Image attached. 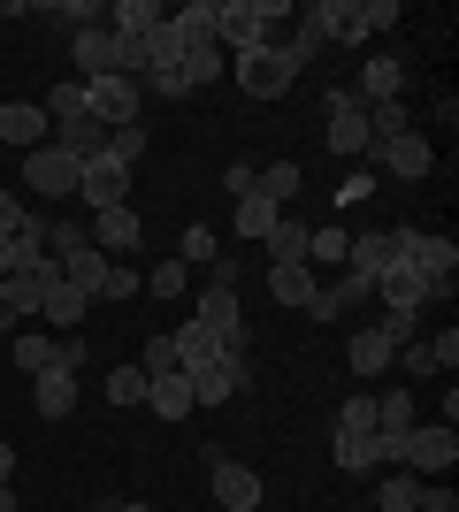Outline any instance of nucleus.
<instances>
[{
  "mask_svg": "<svg viewBox=\"0 0 459 512\" xmlns=\"http://www.w3.org/2000/svg\"><path fill=\"white\" fill-rule=\"evenodd\" d=\"M299 8L291 0H215V46L238 62V54H261L276 46V23H291Z\"/></svg>",
  "mask_w": 459,
  "mask_h": 512,
  "instance_id": "f257e3e1",
  "label": "nucleus"
},
{
  "mask_svg": "<svg viewBox=\"0 0 459 512\" xmlns=\"http://www.w3.org/2000/svg\"><path fill=\"white\" fill-rule=\"evenodd\" d=\"M314 62V54H306L299 39H276V46H261V54H238V62H230V77H238V92L245 100H284L291 85H299V69Z\"/></svg>",
  "mask_w": 459,
  "mask_h": 512,
  "instance_id": "f03ea898",
  "label": "nucleus"
},
{
  "mask_svg": "<svg viewBox=\"0 0 459 512\" xmlns=\"http://www.w3.org/2000/svg\"><path fill=\"white\" fill-rule=\"evenodd\" d=\"M414 329H421V321H406V314H375L368 329H352V337H345V367L360 375V383H375V375L398 360V344H414Z\"/></svg>",
  "mask_w": 459,
  "mask_h": 512,
  "instance_id": "7ed1b4c3",
  "label": "nucleus"
},
{
  "mask_svg": "<svg viewBox=\"0 0 459 512\" xmlns=\"http://www.w3.org/2000/svg\"><path fill=\"white\" fill-rule=\"evenodd\" d=\"M391 467L421 474V482H444V474L459 467V428H444V421H414L406 436H398V459H391Z\"/></svg>",
  "mask_w": 459,
  "mask_h": 512,
  "instance_id": "20e7f679",
  "label": "nucleus"
},
{
  "mask_svg": "<svg viewBox=\"0 0 459 512\" xmlns=\"http://www.w3.org/2000/svg\"><path fill=\"white\" fill-rule=\"evenodd\" d=\"M375 176H391V184H421V176L437 169V146H429V130H398V138H383V146H368Z\"/></svg>",
  "mask_w": 459,
  "mask_h": 512,
  "instance_id": "39448f33",
  "label": "nucleus"
},
{
  "mask_svg": "<svg viewBox=\"0 0 459 512\" xmlns=\"http://www.w3.org/2000/svg\"><path fill=\"white\" fill-rule=\"evenodd\" d=\"M192 329H207V337L222 344V352H253V329H245V306L238 291H222V283H207L192 306Z\"/></svg>",
  "mask_w": 459,
  "mask_h": 512,
  "instance_id": "423d86ee",
  "label": "nucleus"
},
{
  "mask_svg": "<svg viewBox=\"0 0 459 512\" xmlns=\"http://www.w3.org/2000/svg\"><path fill=\"white\" fill-rule=\"evenodd\" d=\"M322 107H329V153H337V161H360V153H368V107H360V92L329 85Z\"/></svg>",
  "mask_w": 459,
  "mask_h": 512,
  "instance_id": "0eeeda50",
  "label": "nucleus"
},
{
  "mask_svg": "<svg viewBox=\"0 0 459 512\" xmlns=\"http://www.w3.org/2000/svg\"><path fill=\"white\" fill-rule=\"evenodd\" d=\"M192 383V406H230L238 390H253V352H215V360L199 367V375H184Z\"/></svg>",
  "mask_w": 459,
  "mask_h": 512,
  "instance_id": "6e6552de",
  "label": "nucleus"
},
{
  "mask_svg": "<svg viewBox=\"0 0 459 512\" xmlns=\"http://www.w3.org/2000/svg\"><path fill=\"white\" fill-rule=\"evenodd\" d=\"M329 459H337V474H383L398 459V436H383V428H337Z\"/></svg>",
  "mask_w": 459,
  "mask_h": 512,
  "instance_id": "1a4fd4ad",
  "label": "nucleus"
},
{
  "mask_svg": "<svg viewBox=\"0 0 459 512\" xmlns=\"http://www.w3.org/2000/svg\"><path fill=\"white\" fill-rule=\"evenodd\" d=\"M406 268L429 283V306L459 291V245H452V237H437V230H421V237H414V260H406Z\"/></svg>",
  "mask_w": 459,
  "mask_h": 512,
  "instance_id": "9d476101",
  "label": "nucleus"
},
{
  "mask_svg": "<svg viewBox=\"0 0 459 512\" xmlns=\"http://www.w3.org/2000/svg\"><path fill=\"white\" fill-rule=\"evenodd\" d=\"M138 107H146V85H131V77H92V85H85V115L100 130L138 123Z\"/></svg>",
  "mask_w": 459,
  "mask_h": 512,
  "instance_id": "9b49d317",
  "label": "nucleus"
},
{
  "mask_svg": "<svg viewBox=\"0 0 459 512\" xmlns=\"http://www.w3.org/2000/svg\"><path fill=\"white\" fill-rule=\"evenodd\" d=\"M77 169L85 161H69L62 146H39V153H23V192L31 199H77Z\"/></svg>",
  "mask_w": 459,
  "mask_h": 512,
  "instance_id": "f8f14e48",
  "label": "nucleus"
},
{
  "mask_svg": "<svg viewBox=\"0 0 459 512\" xmlns=\"http://www.w3.org/2000/svg\"><path fill=\"white\" fill-rule=\"evenodd\" d=\"M77 207H92V214H108V207H131V169L123 161H85L77 169Z\"/></svg>",
  "mask_w": 459,
  "mask_h": 512,
  "instance_id": "ddd939ff",
  "label": "nucleus"
},
{
  "mask_svg": "<svg viewBox=\"0 0 459 512\" xmlns=\"http://www.w3.org/2000/svg\"><path fill=\"white\" fill-rule=\"evenodd\" d=\"M69 62H77V77H115V62H123V39H115L108 23H85V31H69Z\"/></svg>",
  "mask_w": 459,
  "mask_h": 512,
  "instance_id": "4468645a",
  "label": "nucleus"
},
{
  "mask_svg": "<svg viewBox=\"0 0 459 512\" xmlns=\"http://www.w3.org/2000/svg\"><path fill=\"white\" fill-rule=\"evenodd\" d=\"M0 146H16V153L54 146V123H46V107H39V100H0Z\"/></svg>",
  "mask_w": 459,
  "mask_h": 512,
  "instance_id": "2eb2a0df",
  "label": "nucleus"
},
{
  "mask_svg": "<svg viewBox=\"0 0 459 512\" xmlns=\"http://www.w3.org/2000/svg\"><path fill=\"white\" fill-rule=\"evenodd\" d=\"M207 482H215V505L222 512H261V467H245V459H215Z\"/></svg>",
  "mask_w": 459,
  "mask_h": 512,
  "instance_id": "dca6fc26",
  "label": "nucleus"
},
{
  "mask_svg": "<svg viewBox=\"0 0 459 512\" xmlns=\"http://www.w3.org/2000/svg\"><path fill=\"white\" fill-rule=\"evenodd\" d=\"M85 314H92V299L85 291H77V283H46L39 291V321H46V337H77V329H85Z\"/></svg>",
  "mask_w": 459,
  "mask_h": 512,
  "instance_id": "f3484780",
  "label": "nucleus"
},
{
  "mask_svg": "<svg viewBox=\"0 0 459 512\" xmlns=\"http://www.w3.org/2000/svg\"><path fill=\"white\" fill-rule=\"evenodd\" d=\"M352 92H360V107H383L406 92V54H368L360 62V77H352Z\"/></svg>",
  "mask_w": 459,
  "mask_h": 512,
  "instance_id": "a211bd4d",
  "label": "nucleus"
},
{
  "mask_svg": "<svg viewBox=\"0 0 459 512\" xmlns=\"http://www.w3.org/2000/svg\"><path fill=\"white\" fill-rule=\"evenodd\" d=\"M360 299H375V276H360V268H345V276H337V283H322V291H314V306H306V314H314V321H322V329H329V321H345V314H352V306H360Z\"/></svg>",
  "mask_w": 459,
  "mask_h": 512,
  "instance_id": "6ab92c4d",
  "label": "nucleus"
},
{
  "mask_svg": "<svg viewBox=\"0 0 459 512\" xmlns=\"http://www.w3.org/2000/svg\"><path fill=\"white\" fill-rule=\"evenodd\" d=\"M31 406H39V421H69V413H77V367L31 375Z\"/></svg>",
  "mask_w": 459,
  "mask_h": 512,
  "instance_id": "aec40b11",
  "label": "nucleus"
},
{
  "mask_svg": "<svg viewBox=\"0 0 459 512\" xmlns=\"http://www.w3.org/2000/svg\"><path fill=\"white\" fill-rule=\"evenodd\" d=\"M375 291H383V314H406V321L429 314V283H421L414 268H383V276H375Z\"/></svg>",
  "mask_w": 459,
  "mask_h": 512,
  "instance_id": "412c9836",
  "label": "nucleus"
},
{
  "mask_svg": "<svg viewBox=\"0 0 459 512\" xmlns=\"http://www.w3.org/2000/svg\"><path fill=\"white\" fill-rule=\"evenodd\" d=\"M108 268H115V260L100 253L92 237H85V245H69V253H62V283H77V291H85L92 306H100V291H108Z\"/></svg>",
  "mask_w": 459,
  "mask_h": 512,
  "instance_id": "4be33fe9",
  "label": "nucleus"
},
{
  "mask_svg": "<svg viewBox=\"0 0 459 512\" xmlns=\"http://www.w3.org/2000/svg\"><path fill=\"white\" fill-rule=\"evenodd\" d=\"M92 245H100V253H138V237H146V222H138V207H108V214H92Z\"/></svg>",
  "mask_w": 459,
  "mask_h": 512,
  "instance_id": "5701e85b",
  "label": "nucleus"
},
{
  "mask_svg": "<svg viewBox=\"0 0 459 512\" xmlns=\"http://www.w3.org/2000/svg\"><path fill=\"white\" fill-rule=\"evenodd\" d=\"M146 413H153V421H192V383H184V375H176V367H169V375H153V383H146Z\"/></svg>",
  "mask_w": 459,
  "mask_h": 512,
  "instance_id": "b1692460",
  "label": "nucleus"
},
{
  "mask_svg": "<svg viewBox=\"0 0 459 512\" xmlns=\"http://www.w3.org/2000/svg\"><path fill=\"white\" fill-rule=\"evenodd\" d=\"M276 222H284V207H276V199H261V192H245L238 207H230V230H238L245 245H268V230H276Z\"/></svg>",
  "mask_w": 459,
  "mask_h": 512,
  "instance_id": "393cba45",
  "label": "nucleus"
},
{
  "mask_svg": "<svg viewBox=\"0 0 459 512\" xmlns=\"http://www.w3.org/2000/svg\"><path fill=\"white\" fill-rule=\"evenodd\" d=\"M306 214H284L276 230H268V268H306Z\"/></svg>",
  "mask_w": 459,
  "mask_h": 512,
  "instance_id": "a878e982",
  "label": "nucleus"
},
{
  "mask_svg": "<svg viewBox=\"0 0 459 512\" xmlns=\"http://www.w3.org/2000/svg\"><path fill=\"white\" fill-rule=\"evenodd\" d=\"M8 352H16L23 375H46V367H62V337H46V329H16V337H8Z\"/></svg>",
  "mask_w": 459,
  "mask_h": 512,
  "instance_id": "bb28decb",
  "label": "nucleus"
},
{
  "mask_svg": "<svg viewBox=\"0 0 459 512\" xmlns=\"http://www.w3.org/2000/svg\"><path fill=\"white\" fill-rule=\"evenodd\" d=\"M161 16H169L161 0H108V31H115V39H146Z\"/></svg>",
  "mask_w": 459,
  "mask_h": 512,
  "instance_id": "cd10ccee",
  "label": "nucleus"
},
{
  "mask_svg": "<svg viewBox=\"0 0 459 512\" xmlns=\"http://www.w3.org/2000/svg\"><path fill=\"white\" fill-rule=\"evenodd\" d=\"M314 291H322V283H314V268H268V299L291 306V314H306V306H314Z\"/></svg>",
  "mask_w": 459,
  "mask_h": 512,
  "instance_id": "c85d7f7f",
  "label": "nucleus"
},
{
  "mask_svg": "<svg viewBox=\"0 0 459 512\" xmlns=\"http://www.w3.org/2000/svg\"><path fill=\"white\" fill-rule=\"evenodd\" d=\"M345 245H352L345 222H314L306 230V268H345Z\"/></svg>",
  "mask_w": 459,
  "mask_h": 512,
  "instance_id": "c756f323",
  "label": "nucleus"
},
{
  "mask_svg": "<svg viewBox=\"0 0 459 512\" xmlns=\"http://www.w3.org/2000/svg\"><path fill=\"white\" fill-rule=\"evenodd\" d=\"M253 192L284 207V199H299V192H306V169H299V161H268V169H253Z\"/></svg>",
  "mask_w": 459,
  "mask_h": 512,
  "instance_id": "7c9ffc66",
  "label": "nucleus"
},
{
  "mask_svg": "<svg viewBox=\"0 0 459 512\" xmlns=\"http://www.w3.org/2000/svg\"><path fill=\"white\" fill-rule=\"evenodd\" d=\"M23 321H39V283H0V337H16Z\"/></svg>",
  "mask_w": 459,
  "mask_h": 512,
  "instance_id": "2f4dec72",
  "label": "nucleus"
},
{
  "mask_svg": "<svg viewBox=\"0 0 459 512\" xmlns=\"http://www.w3.org/2000/svg\"><path fill=\"white\" fill-rule=\"evenodd\" d=\"M414 421H421L414 390H375V428H383V436H406Z\"/></svg>",
  "mask_w": 459,
  "mask_h": 512,
  "instance_id": "473e14b6",
  "label": "nucleus"
},
{
  "mask_svg": "<svg viewBox=\"0 0 459 512\" xmlns=\"http://www.w3.org/2000/svg\"><path fill=\"white\" fill-rule=\"evenodd\" d=\"M222 62H230V54H222L215 39H199V46H184V62H176V69H184V85H192V92H207L222 77Z\"/></svg>",
  "mask_w": 459,
  "mask_h": 512,
  "instance_id": "72a5a7b5",
  "label": "nucleus"
},
{
  "mask_svg": "<svg viewBox=\"0 0 459 512\" xmlns=\"http://www.w3.org/2000/svg\"><path fill=\"white\" fill-rule=\"evenodd\" d=\"M146 367L138 360H123V367H108V383H100V398H108V406H146Z\"/></svg>",
  "mask_w": 459,
  "mask_h": 512,
  "instance_id": "f704fd0d",
  "label": "nucleus"
},
{
  "mask_svg": "<svg viewBox=\"0 0 459 512\" xmlns=\"http://www.w3.org/2000/svg\"><path fill=\"white\" fill-rule=\"evenodd\" d=\"M368 512H421V474H383V490H375V505Z\"/></svg>",
  "mask_w": 459,
  "mask_h": 512,
  "instance_id": "c9c22d12",
  "label": "nucleus"
},
{
  "mask_svg": "<svg viewBox=\"0 0 459 512\" xmlns=\"http://www.w3.org/2000/svg\"><path fill=\"white\" fill-rule=\"evenodd\" d=\"M345 268H360V276H383V268H391V245H383V230H352Z\"/></svg>",
  "mask_w": 459,
  "mask_h": 512,
  "instance_id": "e433bc0d",
  "label": "nucleus"
},
{
  "mask_svg": "<svg viewBox=\"0 0 459 512\" xmlns=\"http://www.w3.org/2000/svg\"><path fill=\"white\" fill-rule=\"evenodd\" d=\"M169 23L184 31V46L215 39V0H184V8H169Z\"/></svg>",
  "mask_w": 459,
  "mask_h": 512,
  "instance_id": "4c0bfd02",
  "label": "nucleus"
},
{
  "mask_svg": "<svg viewBox=\"0 0 459 512\" xmlns=\"http://www.w3.org/2000/svg\"><path fill=\"white\" fill-rule=\"evenodd\" d=\"M398 130H414V107H406V100L368 107V146H383V138H398Z\"/></svg>",
  "mask_w": 459,
  "mask_h": 512,
  "instance_id": "58836bf2",
  "label": "nucleus"
},
{
  "mask_svg": "<svg viewBox=\"0 0 459 512\" xmlns=\"http://www.w3.org/2000/svg\"><path fill=\"white\" fill-rule=\"evenodd\" d=\"M176 260H184V268H215V260H222V237L207 230V222H192L184 245H176Z\"/></svg>",
  "mask_w": 459,
  "mask_h": 512,
  "instance_id": "ea45409f",
  "label": "nucleus"
},
{
  "mask_svg": "<svg viewBox=\"0 0 459 512\" xmlns=\"http://www.w3.org/2000/svg\"><path fill=\"white\" fill-rule=\"evenodd\" d=\"M108 161H123V169L138 176V161H146V123H123V130H108Z\"/></svg>",
  "mask_w": 459,
  "mask_h": 512,
  "instance_id": "a19ab883",
  "label": "nucleus"
},
{
  "mask_svg": "<svg viewBox=\"0 0 459 512\" xmlns=\"http://www.w3.org/2000/svg\"><path fill=\"white\" fill-rule=\"evenodd\" d=\"M146 291L153 299H184V291H192V268H184V260H161V268H146Z\"/></svg>",
  "mask_w": 459,
  "mask_h": 512,
  "instance_id": "79ce46f5",
  "label": "nucleus"
},
{
  "mask_svg": "<svg viewBox=\"0 0 459 512\" xmlns=\"http://www.w3.org/2000/svg\"><path fill=\"white\" fill-rule=\"evenodd\" d=\"M352 16H360V31H368V39H383L406 8H398V0H352Z\"/></svg>",
  "mask_w": 459,
  "mask_h": 512,
  "instance_id": "37998d69",
  "label": "nucleus"
},
{
  "mask_svg": "<svg viewBox=\"0 0 459 512\" xmlns=\"http://www.w3.org/2000/svg\"><path fill=\"white\" fill-rule=\"evenodd\" d=\"M138 367H146V375H169V367H176V337H169V329L138 344Z\"/></svg>",
  "mask_w": 459,
  "mask_h": 512,
  "instance_id": "c03bdc74",
  "label": "nucleus"
},
{
  "mask_svg": "<svg viewBox=\"0 0 459 512\" xmlns=\"http://www.w3.org/2000/svg\"><path fill=\"white\" fill-rule=\"evenodd\" d=\"M337 428H375V390H352L337 406Z\"/></svg>",
  "mask_w": 459,
  "mask_h": 512,
  "instance_id": "a18cd8bd",
  "label": "nucleus"
},
{
  "mask_svg": "<svg viewBox=\"0 0 459 512\" xmlns=\"http://www.w3.org/2000/svg\"><path fill=\"white\" fill-rule=\"evenodd\" d=\"M138 283H146L138 268H108V291H100V299H108V306H123V299H138Z\"/></svg>",
  "mask_w": 459,
  "mask_h": 512,
  "instance_id": "49530a36",
  "label": "nucleus"
},
{
  "mask_svg": "<svg viewBox=\"0 0 459 512\" xmlns=\"http://www.w3.org/2000/svg\"><path fill=\"white\" fill-rule=\"evenodd\" d=\"M421 512H459L452 482H421Z\"/></svg>",
  "mask_w": 459,
  "mask_h": 512,
  "instance_id": "de8ad7c7",
  "label": "nucleus"
},
{
  "mask_svg": "<svg viewBox=\"0 0 459 512\" xmlns=\"http://www.w3.org/2000/svg\"><path fill=\"white\" fill-rule=\"evenodd\" d=\"M222 192H230V199L253 192V161H230V169H222Z\"/></svg>",
  "mask_w": 459,
  "mask_h": 512,
  "instance_id": "09e8293b",
  "label": "nucleus"
},
{
  "mask_svg": "<svg viewBox=\"0 0 459 512\" xmlns=\"http://www.w3.org/2000/svg\"><path fill=\"white\" fill-rule=\"evenodd\" d=\"M207 283H222V291H238V283H245V260H230V253H222L215 268H207Z\"/></svg>",
  "mask_w": 459,
  "mask_h": 512,
  "instance_id": "8fccbe9b",
  "label": "nucleus"
},
{
  "mask_svg": "<svg viewBox=\"0 0 459 512\" xmlns=\"http://www.w3.org/2000/svg\"><path fill=\"white\" fill-rule=\"evenodd\" d=\"M375 192V169H360V176H345V192H337V207H360V199Z\"/></svg>",
  "mask_w": 459,
  "mask_h": 512,
  "instance_id": "3c124183",
  "label": "nucleus"
},
{
  "mask_svg": "<svg viewBox=\"0 0 459 512\" xmlns=\"http://www.w3.org/2000/svg\"><path fill=\"white\" fill-rule=\"evenodd\" d=\"M23 214L31 207H16V192H0V230H23Z\"/></svg>",
  "mask_w": 459,
  "mask_h": 512,
  "instance_id": "603ef678",
  "label": "nucleus"
},
{
  "mask_svg": "<svg viewBox=\"0 0 459 512\" xmlns=\"http://www.w3.org/2000/svg\"><path fill=\"white\" fill-rule=\"evenodd\" d=\"M0 490H16V444L0 436Z\"/></svg>",
  "mask_w": 459,
  "mask_h": 512,
  "instance_id": "864d4df0",
  "label": "nucleus"
},
{
  "mask_svg": "<svg viewBox=\"0 0 459 512\" xmlns=\"http://www.w3.org/2000/svg\"><path fill=\"white\" fill-rule=\"evenodd\" d=\"M108 512H153V505H146V497H131V505H108Z\"/></svg>",
  "mask_w": 459,
  "mask_h": 512,
  "instance_id": "5fc2aeb1",
  "label": "nucleus"
},
{
  "mask_svg": "<svg viewBox=\"0 0 459 512\" xmlns=\"http://www.w3.org/2000/svg\"><path fill=\"white\" fill-rule=\"evenodd\" d=\"M0 512H16V490H0Z\"/></svg>",
  "mask_w": 459,
  "mask_h": 512,
  "instance_id": "6e6d98bb",
  "label": "nucleus"
},
{
  "mask_svg": "<svg viewBox=\"0 0 459 512\" xmlns=\"http://www.w3.org/2000/svg\"><path fill=\"white\" fill-rule=\"evenodd\" d=\"M85 512H108V505H85Z\"/></svg>",
  "mask_w": 459,
  "mask_h": 512,
  "instance_id": "4d7b16f0",
  "label": "nucleus"
},
{
  "mask_svg": "<svg viewBox=\"0 0 459 512\" xmlns=\"http://www.w3.org/2000/svg\"><path fill=\"white\" fill-rule=\"evenodd\" d=\"M0 344H8V337H0Z\"/></svg>",
  "mask_w": 459,
  "mask_h": 512,
  "instance_id": "13d9d810",
  "label": "nucleus"
}]
</instances>
